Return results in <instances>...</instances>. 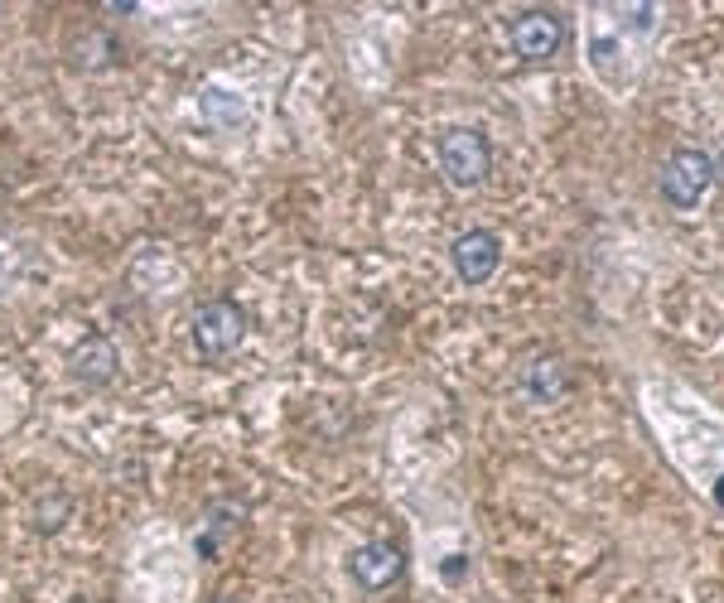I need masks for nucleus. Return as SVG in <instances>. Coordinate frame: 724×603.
Segmentation results:
<instances>
[{
  "instance_id": "1",
  "label": "nucleus",
  "mask_w": 724,
  "mask_h": 603,
  "mask_svg": "<svg viewBox=\"0 0 724 603\" xmlns=\"http://www.w3.org/2000/svg\"><path fill=\"white\" fill-rule=\"evenodd\" d=\"M440 169L454 189H478L493 174V145L478 126H454L440 136Z\"/></svg>"
},
{
  "instance_id": "2",
  "label": "nucleus",
  "mask_w": 724,
  "mask_h": 603,
  "mask_svg": "<svg viewBox=\"0 0 724 603\" xmlns=\"http://www.w3.org/2000/svg\"><path fill=\"white\" fill-rule=\"evenodd\" d=\"M710 184H715V160L705 150H696V145L671 150L662 174H657V189H662L671 208H696L700 198L710 193Z\"/></svg>"
},
{
  "instance_id": "3",
  "label": "nucleus",
  "mask_w": 724,
  "mask_h": 603,
  "mask_svg": "<svg viewBox=\"0 0 724 603\" xmlns=\"http://www.w3.org/2000/svg\"><path fill=\"white\" fill-rule=\"evenodd\" d=\"M194 348L203 357H227L242 348V338H247V314H242V304L232 300H208L194 309Z\"/></svg>"
},
{
  "instance_id": "4",
  "label": "nucleus",
  "mask_w": 724,
  "mask_h": 603,
  "mask_svg": "<svg viewBox=\"0 0 724 603\" xmlns=\"http://www.w3.org/2000/svg\"><path fill=\"white\" fill-rule=\"evenodd\" d=\"M449 261H454V275H459L464 285H488L493 271H498V261H502V242L488 232V227H469V232L454 237Z\"/></svg>"
},
{
  "instance_id": "5",
  "label": "nucleus",
  "mask_w": 724,
  "mask_h": 603,
  "mask_svg": "<svg viewBox=\"0 0 724 603\" xmlns=\"http://www.w3.org/2000/svg\"><path fill=\"white\" fill-rule=\"evenodd\" d=\"M348 575L358 579L367 594H382V589H391L396 579L406 575V555H401L396 541H367V546L348 555Z\"/></svg>"
},
{
  "instance_id": "6",
  "label": "nucleus",
  "mask_w": 724,
  "mask_h": 603,
  "mask_svg": "<svg viewBox=\"0 0 724 603\" xmlns=\"http://www.w3.org/2000/svg\"><path fill=\"white\" fill-rule=\"evenodd\" d=\"M242 526H247V507L242 502H208L203 507V521H198L194 531V550L198 560H218L223 550L237 546V536H242Z\"/></svg>"
},
{
  "instance_id": "7",
  "label": "nucleus",
  "mask_w": 724,
  "mask_h": 603,
  "mask_svg": "<svg viewBox=\"0 0 724 603\" xmlns=\"http://www.w3.org/2000/svg\"><path fill=\"white\" fill-rule=\"evenodd\" d=\"M560 39H565V29H560V20L551 10H527V15L512 20V49H517V58H527V63L556 58Z\"/></svg>"
},
{
  "instance_id": "8",
  "label": "nucleus",
  "mask_w": 724,
  "mask_h": 603,
  "mask_svg": "<svg viewBox=\"0 0 724 603\" xmlns=\"http://www.w3.org/2000/svg\"><path fill=\"white\" fill-rule=\"evenodd\" d=\"M68 372L83 386H112L116 372H121V353L107 333H87L83 343L68 353Z\"/></svg>"
},
{
  "instance_id": "9",
  "label": "nucleus",
  "mask_w": 724,
  "mask_h": 603,
  "mask_svg": "<svg viewBox=\"0 0 724 603\" xmlns=\"http://www.w3.org/2000/svg\"><path fill=\"white\" fill-rule=\"evenodd\" d=\"M565 386H570V372H565V362L560 357H531L527 367H522V391H527L531 401H541V406H551L565 396Z\"/></svg>"
},
{
  "instance_id": "10",
  "label": "nucleus",
  "mask_w": 724,
  "mask_h": 603,
  "mask_svg": "<svg viewBox=\"0 0 724 603\" xmlns=\"http://www.w3.org/2000/svg\"><path fill=\"white\" fill-rule=\"evenodd\" d=\"M116 54H121V44H116L107 29H83V34L73 39V63H78V68H107V63H116Z\"/></svg>"
},
{
  "instance_id": "11",
  "label": "nucleus",
  "mask_w": 724,
  "mask_h": 603,
  "mask_svg": "<svg viewBox=\"0 0 724 603\" xmlns=\"http://www.w3.org/2000/svg\"><path fill=\"white\" fill-rule=\"evenodd\" d=\"M68 517H73V497L58 493V488H49V493L34 502V531H44V536L63 531V521Z\"/></svg>"
},
{
  "instance_id": "12",
  "label": "nucleus",
  "mask_w": 724,
  "mask_h": 603,
  "mask_svg": "<svg viewBox=\"0 0 724 603\" xmlns=\"http://www.w3.org/2000/svg\"><path fill=\"white\" fill-rule=\"evenodd\" d=\"M203 116H208L213 126H242V121H247V107L237 102V92L208 87V92H203Z\"/></svg>"
},
{
  "instance_id": "13",
  "label": "nucleus",
  "mask_w": 724,
  "mask_h": 603,
  "mask_svg": "<svg viewBox=\"0 0 724 603\" xmlns=\"http://www.w3.org/2000/svg\"><path fill=\"white\" fill-rule=\"evenodd\" d=\"M140 5L136 0H112V5H107V15H136Z\"/></svg>"
},
{
  "instance_id": "14",
  "label": "nucleus",
  "mask_w": 724,
  "mask_h": 603,
  "mask_svg": "<svg viewBox=\"0 0 724 603\" xmlns=\"http://www.w3.org/2000/svg\"><path fill=\"white\" fill-rule=\"evenodd\" d=\"M459 570H469V560H464V555H449V565H445V579H459Z\"/></svg>"
},
{
  "instance_id": "15",
  "label": "nucleus",
  "mask_w": 724,
  "mask_h": 603,
  "mask_svg": "<svg viewBox=\"0 0 724 603\" xmlns=\"http://www.w3.org/2000/svg\"><path fill=\"white\" fill-rule=\"evenodd\" d=\"M213 603H247V599H242V594H218Z\"/></svg>"
},
{
  "instance_id": "16",
  "label": "nucleus",
  "mask_w": 724,
  "mask_h": 603,
  "mask_svg": "<svg viewBox=\"0 0 724 603\" xmlns=\"http://www.w3.org/2000/svg\"><path fill=\"white\" fill-rule=\"evenodd\" d=\"M715 502H720V507H724V478H720V483H715Z\"/></svg>"
},
{
  "instance_id": "17",
  "label": "nucleus",
  "mask_w": 724,
  "mask_h": 603,
  "mask_svg": "<svg viewBox=\"0 0 724 603\" xmlns=\"http://www.w3.org/2000/svg\"><path fill=\"white\" fill-rule=\"evenodd\" d=\"M715 174H720V179H724V155H720V165H715Z\"/></svg>"
},
{
  "instance_id": "18",
  "label": "nucleus",
  "mask_w": 724,
  "mask_h": 603,
  "mask_svg": "<svg viewBox=\"0 0 724 603\" xmlns=\"http://www.w3.org/2000/svg\"><path fill=\"white\" fill-rule=\"evenodd\" d=\"M73 603H92V599H73Z\"/></svg>"
}]
</instances>
